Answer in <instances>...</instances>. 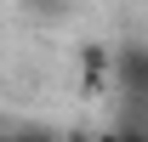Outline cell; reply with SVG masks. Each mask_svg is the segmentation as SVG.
Here are the masks:
<instances>
[{"label":"cell","mask_w":148,"mask_h":142,"mask_svg":"<svg viewBox=\"0 0 148 142\" xmlns=\"http://www.w3.org/2000/svg\"><path fill=\"white\" fill-rule=\"evenodd\" d=\"M97 142H148V131H108V137H97Z\"/></svg>","instance_id":"1"}]
</instances>
